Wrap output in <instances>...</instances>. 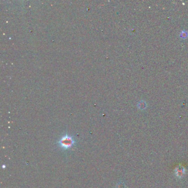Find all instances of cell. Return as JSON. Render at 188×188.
Masks as SVG:
<instances>
[{
  "label": "cell",
  "mask_w": 188,
  "mask_h": 188,
  "mask_svg": "<svg viewBox=\"0 0 188 188\" xmlns=\"http://www.w3.org/2000/svg\"><path fill=\"white\" fill-rule=\"evenodd\" d=\"M76 143V141L74 139L73 136L65 134L62 136L57 141V146L61 148V150L66 151L72 147Z\"/></svg>",
  "instance_id": "6da1fadb"
}]
</instances>
